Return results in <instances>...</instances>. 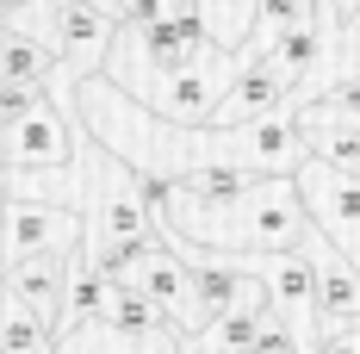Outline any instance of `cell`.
Wrapping results in <instances>:
<instances>
[{
    "instance_id": "obj_10",
    "label": "cell",
    "mask_w": 360,
    "mask_h": 354,
    "mask_svg": "<svg viewBox=\"0 0 360 354\" xmlns=\"http://www.w3.org/2000/svg\"><path fill=\"white\" fill-rule=\"evenodd\" d=\"M255 187H261V175L236 168V162H217V168H199V175L174 180L168 193L186 199V206H230V199H243V193H255Z\"/></svg>"
},
{
    "instance_id": "obj_8",
    "label": "cell",
    "mask_w": 360,
    "mask_h": 354,
    "mask_svg": "<svg viewBox=\"0 0 360 354\" xmlns=\"http://www.w3.org/2000/svg\"><path fill=\"white\" fill-rule=\"evenodd\" d=\"M292 106H304L292 81H280L267 63H243V75H236V87H230L212 131H249V125H267V118H280Z\"/></svg>"
},
{
    "instance_id": "obj_14",
    "label": "cell",
    "mask_w": 360,
    "mask_h": 354,
    "mask_svg": "<svg viewBox=\"0 0 360 354\" xmlns=\"http://www.w3.org/2000/svg\"><path fill=\"white\" fill-rule=\"evenodd\" d=\"M69 354H180L174 329L162 336H112V329H87V336H69Z\"/></svg>"
},
{
    "instance_id": "obj_7",
    "label": "cell",
    "mask_w": 360,
    "mask_h": 354,
    "mask_svg": "<svg viewBox=\"0 0 360 354\" xmlns=\"http://www.w3.org/2000/svg\"><path fill=\"white\" fill-rule=\"evenodd\" d=\"M87 248V217L63 206H19L6 199V261H32V255H75Z\"/></svg>"
},
{
    "instance_id": "obj_1",
    "label": "cell",
    "mask_w": 360,
    "mask_h": 354,
    "mask_svg": "<svg viewBox=\"0 0 360 354\" xmlns=\"http://www.w3.org/2000/svg\"><path fill=\"white\" fill-rule=\"evenodd\" d=\"M236 75H243V56H205V63H193V69L180 75H143V81H124V94L149 106L162 125H174V131H205L217 125V112L230 100V87H236ZM118 87V81H112Z\"/></svg>"
},
{
    "instance_id": "obj_4",
    "label": "cell",
    "mask_w": 360,
    "mask_h": 354,
    "mask_svg": "<svg viewBox=\"0 0 360 354\" xmlns=\"http://www.w3.org/2000/svg\"><path fill=\"white\" fill-rule=\"evenodd\" d=\"M292 180H298V193L311 206V224L360 267V175H342L329 162H304Z\"/></svg>"
},
{
    "instance_id": "obj_9",
    "label": "cell",
    "mask_w": 360,
    "mask_h": 354,
    "mask_svg": "<svg viewBox=\"0 0 360 354\" xmlns=\"http://www.w3.org/2000/svg\"><path fill=\"white\" fill-rule=\"evenodd\" d=\"M311 261H317V311L323 329H360V267L329 243L323 230H311Z\"/></svg>"
},
{
    "instance_id": "obj_11",
    "label": "cell",
    "mask_w": 360,
    "mask_h": 354,
    "mask_svg": "<svg viewBox=\"0 0 360 354\" xmlns=\"http://www.w3.org/2000/svg\"><path fill=\"white\" fill-rule=\"evenodd\" d=\"M0 69L13 87H44V81H56V50L44 44V32H6Z\"/></svg>"
},
{
    "instance_id": "obj_3",
    "label": "cell",
    "mask_w": 360,
    "mask_h": 354,
    "mask_svg": "<svg viewBox=\"0 0 360 354\" xmlns=\"http://www.w3.org/2000/svg\"><path fill=\"white\" fill-rule=\"evenodd\" d=\"M243 267L267 286V298H274L280 323L292 329V342L311 354L317 336H323V311H317V261H311V248H292V255H249Z\"/></svg>"
},
{
    "instance_id": "obj_16",
    "label": "cell",
    "mask_w": 360,
    "mask_h": 354,
    "mask_svg": "<svg viewBox=\"0 0 360 354\" xmlns=\"http://www.w3.org/2000/svg\"><path fill=\"white\" fill-rule=\"evenodd\" d=\"M311 354H360V329H323Z\"/></svg>"
},
{
    "instance_id": "obj_6",
    "label": "cell",
    "mask_w": 360,
    "mask_h": 354,
    "mask_svg": "<svg viewBox=\"0 0 360 354\" xmlns=\"http://www.w3.org/2000/svg\"><path fill=\"white\" fill-rule=\"evenodd\" d=\"M81 125H75L69 112L44 106L32 118H19V125H6V175H37V168H75V156H81Z\"/></svg>"
},
{
    "instance_id": "obj_5",
    "label": "cell",
    "mask_w": 360,
    "mask_h": 354,
    "mask_svg": "<svg viewBox=\"0 0 360 354\" xmlns=\"http://www.w3.org/2000/svg\"><path fill=\"white\" fill-rule=\"evenodd\" d=\"M112 44H118V13H112V0H75L63 19H50V50H56V63L63 75H106V56Z\"/></svg>"
},
{
    "instance_id": "obj_13",
    "label": "cell",
    "mask_w": 360,
    "mask_h": 354,
    "mask_svg": "<svg viewBox=\"0 0 360 354\" xmlns=\"http://www.w3.org/2000/svg\"><path fill=\"white\" fill-rule=\"evenodd\" d=\"M100 329H112V336H162V329H174L168 323V311L155 305V298H143L137 286H118V298H112V311Z\"/></svg>"
},
{
    "instance_id": "obj_2",
    "label": "cell",
    "mask_w": 360,
    "mask_h": 354,
    "mask_svg": "<svg viewBox=\"0 0 360 354\" xmlns=\"http://www.w3.org/2000/svg\"><path fill=\"white\" fill-rule=\"evenodd\" d=\"M112 274H118V286H137L143 298H155V305L168 311V323L180 329V342H193V336L205 329V323H199V274H193V261H186L174 243L131 248V255L112 261Z\"/></svg>"
},
{
    "instance_id": "obj_18",
    "label": "cell",
    "mask_w": 360,
    "mask_h": 354,
    "mask_svg": "<svg viewBox=\"0 0 360 354\" xmlns=\"http://www.w3.org/2000/svg\"><path fill=\"white\" fill-rule=\"evenodd\" d=\"M124 6H131V0H112V13H124Z\"/></svg>"
},
{
    "instance_id": "obj_12",
    "label": "cell",
    "mask_w": 360,
    "mask_h": 354,
    "mask_svg": "<svg viewBox=\"0 0 360 354\" xmlns=\"http://www.w3.org/2000/svg\"><path fill=\"white\" fill-rule=\"evenodd\" d=\"M205 6V25H212L217 50L224 56H243L255 44V19H261V0H199Z\"/></svg>"
},
{
    "instance_id": "obj_15",
    "label": "cell",
    "mask_w": 360,
    "mask_h": 354,
    "mask_svg": "<svg viewBox=\"0 0 360 354\" xmlns=\"http://www.w3.org/2000/svg\"><path fill=\"white\" fill-rule=\"evenodd\" d=\"M44 106H50V87H13V81L0 87V118L6 125H19V118H32Z\"/></svg>"
},
{
    "instance_id": "obj_17",
    "label": "cell",
    "mask_w": 360,
    "mask_h": 354,
    "mask_svg": "<svg viewBox=\"0 0 360 354\" xmlns=\"http://www.w3.org/2000/svg\"><path fill=\"white\" fill-rule=\"evenodd\" d=\"M335 13H342V19H354V13H360V0H335Z\"/></svg>"
}]
</instances>
